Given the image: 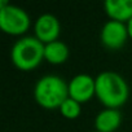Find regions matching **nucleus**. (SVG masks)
Wrapping results in <instances>:
<instances>
[{
  "label": "nucleus",
  "mask_w": 132,
  "mask_h": 132,
  "mask_svg": "<svg viewBox=\"0 0 132 132\" xmlns=\"http://www.w3.org/2000/svg\"><path fill=\"white\" fill-rule=\"evenodd\" d=\"M0 27L7 34L20 35L29 30L30 17L20 7L11 5L5 0L0 2Z\"/></svg>",
  "instance_id": "20e7f679"
},
{
  "label": "nucleus",
  "mask_w": 132,
  "mask_h": 132,
  "mask_svg": "<svg viewBox=\"0 0 132 132\" xmlns=\"http://www.w3.org/2000/svg\"><path fill=\"white\" fill-rule=\"evenodd\" d=\"M35 34L40 42L47 44L57 40V36L60 34L58 20L49 13L42 14L35 22Z\"/></svg>",
  "instance_id": "0eeeda50"
},
{
  "label": "nucleus",
  "mask_w": 132,
  "mask_h": 132,
  "mask_svg": "<svg viewBox=\"0 0 132 132\" xmlns=\"http://www.w3.org/2000/svg\"><path fill=\"white\" fill-rule=\"evenodd\" d=\"M127 30H128V35L132 38V18L127 22Z\"/></svg>",
  "instance_id": "f8f14e48"
},
{
  "label": "nucleus",
  "mask_w": 132,
  "mask_h": 132,
  "mask_svg": "<svg viewBox=\"0 0 132 132\" xmlns=\"http://www.w3.org/2000/svg\"><path fill=\"white\" fill-rule=\"evenodd\" d=\"M122 120V115L117 109H106L97 114L95 124L100 132H113L115 131Z\"/></svg>",
  "instance_id": "1a4fd4ad"
},
{
  "label": "nucleus",
  "mask_w": 132,
  "mask_h": 132,
  "mask_svg": "<svg viewBox=\"0 0 132 132\" xmlns=\"http://www.w3.org/2000/svg\"><path fill=\"white\" fill-rule=\"evenodd\" d=\"M45 45L38 38L25 36L17 40L12 48V61L21 70H31L44 58Z\"/></svg>",
  "instance_id": "7ed1b4c3"
},
{
  "label": "nucleus",
  "mask_w": 132,
  "mask_h": 132,
  "mask_svg": "<svg viewBox=\"0 0 132 132\" xmlns=\"http://www.w3.org/2000/svg\"><path fill=\"white\" fill-rule=\"evenodd\" d=\"M69 56V48L63 42L54 40L52 43L45 44L44 49V58H47L51 63H62L66 61Z\"/></svg>",
  "instance_id": "9d476101"
},
{
  "label": "nucleus",
  "mask_w": 132,
  "mask_h": 132,
  "mask_svg": "<svg viewBox=\"0 0 132 132\" xmlns=\"http://www.w3.org/2000/svg\"><path fill=\"white\" fill-rule=\"evenodd\" d=\"M96 132H100V131H96Z\"/></svg>",
  "instance_id": "ddd939ff"
},
{
  "label": "nucleus",
  "mask_w": 132,
  "mask_h": 132,
  "mask_svg": "<svg viewBox=\"0 0 132 132\" xmlns=\"http://www.w3.org/2000/svg\"><path fill=\"white\" fill-rule=\"evenodd\" d=\"M68 97L69 84L57 75H45L35 86V100L43 108H60Z\"/></svg>",
  "instance_id": "f03ea898"
},
{
  "label": "nucleus",
  "mask_w": 132,
  "mask_h": 132,
  "mask_svg": "<svg viewBox=\"0 0 132 132\" xmlns=\"http://www.w3.org/2000/svg\"><path fill=\"white\" fill-rule=\"evenodd\" d=\"M105 9L111 20L128 22L132 18V0H106Z\"/></svg>",
  "instance_id": "6e6552de"
},
{
  "label": "nucleus",
  "mask_w": 132,
  "mask_h": 132,
  "mask_svg": "<svg viewBox=\"0 0 132 132\" xmlns=\"http://www.w3.org/2000/svg\"><path fill=\"white\" fill-rule=\"evenodd\" d=\"M128 36V30L127 25L119 21H108L102 30H101V42L105 47L110 49H117L120 48Z\"/></svg>",
  "instance_id": "39448f33"
},
{
  "label": "nucleus",
  "mask_w": 132,
  "mask_h": 132,
  "mask_svg": "<svg viewBox=\"0 0 132 132\" xmlns=\"http://www.w3.org/2000/svg\"><path fill=\"white\" fill-rule=\"evenodd\" d=\"M128 93V86L118 73L104 71L97 75L96 96L105 106H108V109L122 106L127 101Z\"/></svg>",
  "instance_id": "f257e3e1"
},
{
  "label": "nucleus",
  "mask_w": 132,
  "mask_h": 132,
  "mask_svg": "<svg viewBox=\"0 0 132 132\" xmlns=\"http://www.w3.org/2000/svg\"><path fill=\"white\" fill-rule=\"evenodd\" d=\"M96 93V79L88 74H79L69 83V97L78 102L88 101Z\"/></svg>",
  "instance_id": "423d86ee"
},
{
  "label": "nucleus",
  "mask_w": 132,
  "mask_h": 132,
  "mask_svg": "<svg viewBox=\"0 0 132 132\" xmlns=\"http://www.w3.org/2000/svg\"><path fill=\"white\" fill-rule=\"evenodd\" d=\"M60 110L63 117L69 118V119H74V118L79 117L82 108H80V102L75 101L71 97H68L63 101V104L60 106Z\"/></svg>",
  "instance_id": "9b49d317"
}]
</instances>
